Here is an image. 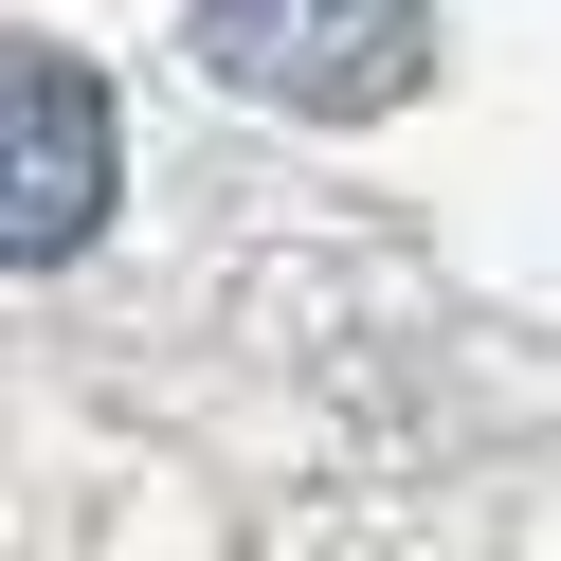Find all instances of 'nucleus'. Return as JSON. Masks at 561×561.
Returning <instances> with one entry per match:
<instances>
[{
    "mask_svg": "<svg viewBox=\"0 0 561 561\" xmlns=\"http://www.w3.org/2000/svg\"><path fill=\"white\" fill-rule=\"evenodd\" d=\"M199 55L290 127H363L435 73V19L416 0H199Z\"/></svg>",
    "mask_w": 561,
    "mask_h": 561,
    "instance_id": "f257e3e1",
    "label": "nucleus"
},
{
    "mask_svg": "<svg viewBox=\"0 0 561 561\" xmlns=\"http://www.w3.org/2000/svg\"><path fill=\"white\" fill-rule=\"evenodd\" d=\"M91 218H110V91H91L73 55H19V73H0V254L73 272Z\"/></svg>",
    "mask_w": 561,
    "mask_h": 561,
    "instance_id": "f03ea898",
    "label": "nucleus"
}]
</instances>
